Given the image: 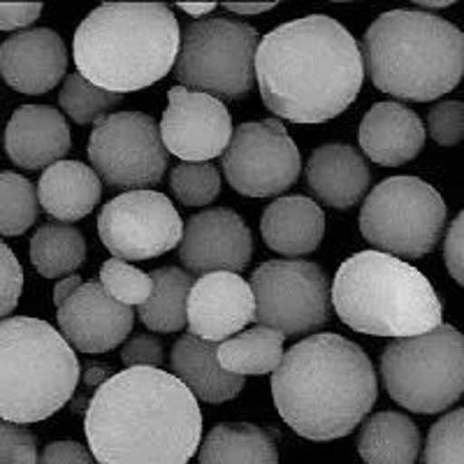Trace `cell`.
<instances>
[{
    "instance_id": "12",
    "label": "cell",
    "mask_w": 464,
    "mask_h": 464,
    "mask_svg": "<svg viewBox=\"0 0 464 464\" xmlns=\"http://www.w3.org/2000/svg\"><path fill=\"white\" fill-rule=\"evenodd\" d=\"M89 159L111 188L144 190L159 184L168 169L160 126L142 111H116L95 123Z\"/></svg>"
},
{
    "instance_id": "17",
    "label": "cell",
    "mask_w": 464,
    "mask_h": 464,
    "mask_svg": "<svg viewBox=\"0 0 464 464\" xmlns=\"http://www.w3.org/2000/svg\"><path fill=\"white\" fill-rule=\"evenodd\" d=\"M186 316L188 334L211 343L227 342L256 321L254 288L235 272H211L190 288Z\"/></svg>"
},
{
    "instance_id": "35",
    "label": "cell",
    "mask_w": 464,
    "mask_h": 464,
    "mask_svg": "<svg viewBox=\"0 0 464 464\" xmlns=\"http://www.w3.org/2000/svg\"><path fill=\"white\" fill-rule=\"evenodd\" d=\"M422 462L464 464V406L439 418L430 428Z\"/></svg>"
},
{
    "instance_id": "13",
    "label": "cell",
    "mask_w": 464,
    "mask_h": 464,
    "mask_svg": "<svg viewBox=\"0 0 464 464\" xmlns=\"http://www.w3.org/2000/svg\"><path fill=\"white\" fill-rule=\"evenodd\" d=\"M221 165L227 184L246 198L279 196L295 184L302 172L295 140L275 119L237 126Z\"/></svg>"
},
{
    "instance_id": "42",
    "label": "cell",
    "mask_w": 464,
    "mask_h": 464,
    "mask_svg": "<svg viewBox=\"0 0 464 464\" xmlns=\"http://www.w3.org/2000/svg\"><path fill=\"white\" fill-rule=\"evenodd\" d=\"M43 14V3H0V31L26 28Z\"/></svg>"
},
{
    "instance_id": "43",
    "label": "cell",
    "mask_w": 464,
    "mask_h": 464,
    "mask_svg": "<svg viewBox=\"0 0 464 464\" xmlns=\"http://www.w3.org/2000/svg\"><path fill=\"white\" fill-rule=\"evenodd\" d=\"M82 284H84V281H82L80 276H77V275H72V276H65V279H61V281H58V284L53 285V304H56V306H61V304H63V302L68 300V297L72 295L74 290L80 288Z\"/></svg>"
},
{
    "instance_id": "29",
    "label": "cell",
    "mask_w": 464,
    "mask_h": 464,
    "mask_svg": "<svg viewBox=\"0 0 464 464\" xmlns=\"http://www.w3.org/2000/svg\"><path fill=\"white\" fill-rule=\"evenodd\" d=\"M153 290L147 304L140 306V321L153 333H179L188 325V295L196 281L177 267L153 269Z\"/></svg>"
},
{
    "instance_id": "45",
    "label": "cell",
    "mask_w": 464,
    "mask_h": 464,
    "mask_svg": "<svg viewBox=\"0 0 464 464\" xmlns=\"http://www.w3.org/2000/svg\"><path fill=\"white\" fill-rule=\"evenodd\" d=\"M177 7L190 16H205L211 10H217V3H177Z\"/></svg>"
},
{
    "instance_id": "28",
    "label": "cell",
    "mask_w": 464,
    "mask_h": 464,
    "mask_svg": "<svg viewBox=\"0 0 464 464\" xmlns=\"http://www.w3.org/2000/svg\"><path fill=\"white\" fill-rule=\"evenodd\" d=\"M284 339V334L272 327H248L227 342L218 343V364L235 376H260L276 372L285 355Z\"/></svg>"
},
{
    "instance_id": "40",
    "label": "cell",
    "mask_w": 464,
    "mask_h": 464,
    "mask_svg": "<svg viewBox=\"0 0 464 464\" xmlns=\"http://www.w3.org/2000/svg\"><path fill=\"white\" fill-rule=\"evenodd\" d=\"M443 260H446V267H449L450 276H453L459 285H464V209L455 217L449 232H446Z\"/></svg>"
},
{
    "instance_id": "36",
    "label": "cell",
    "mask_w": 464,
    "mask_h": 464,
    "mask_svg": "<svg viewBox=\"0 0 464 464\" xmlns=\"http://www.w3.org/2000/svg\"><path fill=\"white\" fill-rule=\"evenodd\" d=\"M430 138L441 147H455L464 140V102L443 101L428 114Z\"/></svg>"
},
{
    "instance_id": "38",
    "label": "cell",
    "mask_w": 464,
    "mask_h": 464,
    "mask_svg": "<svg viewBox=\"0 0 464 464\" xmlns=\"http://www.w3.org/2000/svg\"><path fill=\"white\" fill-rule=\"evenodd\" d=\"M24 290V269L5 242H0V321L14 312Z\"/></svg>"
},
{
    "instance_id": "11",
    "label": "cell",
    "mask_w": 464,
    "mask_h": 464,
    "mask_svg": "<svg viewBox=\"0 0 464 464\" xmlns=\"http://www.w3.org/2000/svg\"><path fill=\"white\" fill-rule=\"evenodd\" d=\"M258 325L279 330L284 337L306 334L330 318L327 276L309 260H267L251 275Z\"/></svg>"
},
{
    "instance_id": "8",
    "label": "cell",
    "mask_w": 464,
    "mask_h": 464,
    "mask_svg": "<svg viewBox=\"0 0 464 464\" xmlns=\"http://www.w3.org/2000/svg\"><path fill=\"white\" fill-rule=\"evenodd\" d=\"M381 381L413 413H441L464 395V334L453 325L392 339L381 355Z\"/></svg>"
},
{
    "instance_id": "15",
    "label": "cell",
    "mask_w": 464,
    "mask_h": 464,
    "mask_svg": "<svg viewBox=\"0 0 464 464\" xmlns=\"http://www.w3.org/2000/svg\"><path fill=\"white\" fill-rule=\"evenodd\" d=\"M232 116L226 102L209 93L172 86L160 119V138L168 153L184 163H211L230 144Z\"/></svg>"
},
{
    "instance_id": "6",
    "label": "cell",
    "mask_w": 464,
    "mask_h": 464,
    "mask_svg": "<svg viewBox=\"0 0 464 464\" xmlns=\"http://www.w3.org/2000/svg\"><path fill=\"white\" fill-rule=\"evenodd\" d=\"M330 295L339 321L372 337H418L437 330L443 318L428 276L383 251H360L343 260Z\"/></svg>"
},
{
    "instance_id": "46",
    "label": "cell",
    "mask_w": 464,
    "mask_h": 464,
    "mask_svg": "<svg viewBox=\"0 0 464 464\" xmlns=\"http://www.w3.org/2000/svg\"><path fill=\"white\" fill-rule=\"evenodd\" d=\"M453 5V3H450V0H441V3H437V0H422V3H418V7H434V10H437V7H450Z\"/></svg>"
},
{
    "instance_id": "24",
    "label": "cell",
    "mask_w": 464,
    "mask_h": 464,
    "mask_svg": "<svg viewBox=\"0 0 464 464\" xmlns=\"http://www.w3.org/2000/svg\"><path fill=\"white\" fill-rule=\"evenodd\" d=\"M218 346L193 334H184L172 346V374L207 404H223L244 391V376H235L218 364Z\"/></svg>"
},
{
    "instance_id": "41",
    "label": "cell",
    "mask_w": 464,
    "mask_h": 464,
    "mask_svg": "<svg viewBox=\"0 0 464 464\" xmlns=\"http://www.w3.org/2000/svg\"><path fill=\"white\" fill-rule=\"evenodd\" d=\"M37 464H95V458L80 441H53L37 458Z\"/></svg>"
},
{
    "instance_id": "2",
    "label": "cell",
    "mask_w": 464,
    "mask_h": 464,
    "mask_svg": "<svg viewBox=\"0 0 464 464\" xmlns=\"http://www.w3.org/2000/svg\"><path fill=\"white\" fill-rule=\"evenodd\" d=\"M362 82V49L333 16L281 24L258 44L256 84L267 110L284 121H333L353 105Z\"/></svg>"
},
{
    "instance_id": "44",
    "label": "cell",
    "mask_w": 464,
    "mask_h": 464,
    "mask_svg": "<svg viewBox=\"0 0 464 464\" xmlns=\"http://www.w3.org/2000/svg\"><path fill=\"white\" fill-rule=\"evenodd\" d=\"M276 3H226V10L235 14H260V12L275 10Z\"/></svg>"
},
{
    "instance_id": "20",
    "label": "cell",
    "mask_w": 464,
    "mask_h": 464,
    "mask_svg": "<svg viewBox=\"0 0 464 464\" xmlns=\"http://www.w3.org/2000/svg\"><path fill=\"white\" fill-rule=\"evenodd\" d=\"M70 147V126L56 107L24 105L7 121L5 151L19 168H52Z\"/></svg>"
},
{
    "instance_id": "39",
    "label": "cell",
    "mask_w": 464,
    "mask_h": 464,
    "mask_svg": "<svg viewBox=\"0 0 464 464\" xmlns=\"http://www.w3.org/2000/svg\"><path fill=\"white\" fill-rule=\"evenodd\" d=\"M121 362L126 364V370H135V367L160 370L163 367V343L151 334H135L123 343Z\"/></svg>"
},
{
    "instance_id": "33",
    "label": "cell",
    "mask_w": 464,
    "mask_h": 464,
    "mask_svg": "<svg viewBox=\"0 0 464 464\" xmlns=\"http://www.w3.org/2000/svg\"><path fill=\"white\" fill-rule=\"evenodd\" d=\"M101 285L107 295L126 306H142L151 297L153 279L151 275L138 269L126 260L110 258L101 267Z\"/></svg>"
},
{
    "instance_id": "1",
    "label": "cell",
    "mask_w": 464,
    "mask_h": 464,
    "mask_svg": "<svg viewBox=\"0 0 464 464\" xmlns=\"http://www.w3.org/2000/svg\"><path fill=\"white\" fill-rule=\"evenodd\" d=\"M84 434L98 464H188L200 449L202 411L174 374L135 367L91 395Z\"/></svg>"
},
{
    "instance_id": "31",
    "label": "cell",
    "mask_w": 464,
    "mask_h": 464,
    "mask_svg": "<svg viewBox=\"0 0 464 464\" xmlns=\"http://www.w3.org/2000/svg\"><path fill=\"white\" fill-rule=\"evenodd\" d=\"M37 205V190L26 177L0 169V235H24L35 223Z\"/></svg>"
},
{
    "instance_id": "30",
    "label": "cell",
    "mask_w": 464,
    "mask_h": 464,
    "mask_svg": "<svg viewBox=\"0 0 464 464\" xmlns=\"http://www.w3.org/2000/svg\"><path fill=\"white\" fill-rule=\"evenodd\" d=\"M86 260V239L65 223L37 227L31 239V263L44 279H65Z\"/></svg>"
},
{
    "instance_id": "10",
    "label": "cell",
    "mask_w": 464,
    "mask_h": 464,
    "mask_svg": "<svg viewBox=\"0 0 464 464\" xmlns=\"http://www.w3.org/2000/svg\"><path fill=\"white\" fill-rule=\"evenodd\" d=\"M260 35L235 19H202L181 33L174 74L179 86L237 101L256 86V53Z\"/></svg>"
},
{
    "instance_id": "37",
    "label": "cell",
    "mask_w": 464,
    "mask_h": 464,
    "mask_svg": "<svg viewBox=\"0 0 464 464\" xmlns=\"http://www.w3.org/2000/svg\"><path fill=\"white\" fill-rule=\"evenodd\" d=\"M35 434L19 422L0 420V464H37Z\"/></svg>"
},
{
    "instance_id": "25",
    "label": "cell",
    "mask_w": 464,
    "mask_h": 464,
    "mask_svg": "<svg viewBox=\"0 0 464 464\" xmlns=\"http://www.w3.org/2000/svg\"><path fill=\"white\" fill-rule=\"evenodd\" d=\"M102 196V179L80 160H58L44 169L37 184V200L49 217L61 223L82 221Z\"/></svg>"
},
{
    "instance_id": "27",
    "label": "cell",
    "mask_w": 464,
    "mask_h": 464,
    "mask_svg": "<svg viewBox=\"0 0 464 464\" xmlns=\"http://www.w3.org/2000/svg\"><path fill=\"white\" fill-rule=\"evenodd\" d=\"M358 453L364 464H416L420 430L404 413H374L360 430Z\"/></svg>"
},
{
    "instance_id": "18",
    "label": "cell",
    "mask_w": 464,
    "mask_h": 464,
    "mask_svg": "<svg viewBox=\"0 0 464 464\" xmlns=\"http://www.w3.org/2000/svg\"><path fill=\"white\" fill-rule=\"evenodd\" d=\"M58 327L80 353H107L126 342L132 330V309L111 300L101 281H84L58 306Z\"/></svg>"
},
{
    "instance_id": "23",
    "label": "cell",
    "mask_w": 464,
    "mask_h": 464,
    "mask_svg": "<svg viewBox=\"0 0 464 464\" xmlns=\"http://www.w3.org/2000/svg\"><path fill=\"white\" fill-rule=\"evenodd\" d=\"M260 235L272 251L288 258L314 254L325 237V214L306 196L276 198L260 218Z\"/></svg>"
},
{
    "instance_id": "16",
    "label": "cell",
    "mask_w": 464,
    "mask_h": 464,
    "mask_svg": "<svg viewBox=\"0 0 464 464\" xmlns=\"http://www.w3.org/2000/svg\"><path fill=\"white\" fill-rule=\"evenodd\" d=\"M254 256V237L235 209L217 207L193 214L184 226L179 258L193 275L244 269Z\"/></svg>"
},
{
    "instance_id": "22",
    "label": "cell",
    "mask_w": 464,
    "mask_h": 464,
    "mask_svg": "<svg viewBox=\"0 0 464 464\" xmlns=\"http://www.w3.org/2000/svg\"><path fill=\"white\" fill-rule=\"evenodd\" d=\"M306 184L323 205L351 209L370 188V168L351 144H323L314 149L304 169Z\"/></svg>"
},
{
    "instance_id": "5",
    "label": "cell",
    "mask_w": 464,
    "mask_h": 464,
    "mask_svg": "<svg viewBox=\"0 0 464 464\" xmlns=\"http://www.w3.org/2000/svg\"><path fill=\"white\" fill-rule=\"evenodd\" d=\"M364 70L374 86L400 101L430 102L464 77V33L420 10L385 12L362 40Z\"/></svg>"
},
{
    "instance_id": "7",
    "label": "cell",
    "mask_w": 464,
    "mask_h": 464,
    "mask_svg": "<svg viewBox=\"0 0 464 464\" xmlns=\"http://www.w3.org/2000/svg\"><path fill=\"white\" fill-rule=\"evenodd\" d=\"M82 381V364L61 330L31 316L0 321V418L43 422L61 411Z\"/></svg>"
},
{
    "instance_id": "19",
    "label": "cell",
    "mask_w": 464,
    "mask_h": 464,
    "mask_svg": "<svg viewBox=\"0 0 464 464\" xmlns=\"http://www.w3.org/2000/svg\"><path fill=\"white\" fill-rule=\"evenodd\" d=\"M68 70V49L49 28L19 31L0 44V74L19 93L52 91Z\"/></svg>"
},
{
    "instance_id": "21",
    "label": "cell",
    "mask_w": 464,
    "mask_h": 464,
    "mask_svg": "<svg viewBox=\"0 0 464 464\" xmlns=\"http://www.w3.org/2000/svg\"><path fill=\"white\" fill-rule=\"evenodd\" d=\"M360 149L383 168H397L413 160L425 147V126L420 116L401 102H376L362 116L358 130Z\"/></svg>"
},
{
    "instance_id": "9",
    "label": "cell",
    "mask_w": 464,
    "mask_h": 464,
    "mask_svg": "<svg viewBox=\"0 0 464 464\" xmlns=\"http://www.w3.org/2000/svg\"><path fill=\"white\" fill-rule=\"evenodd\" d=\"M446 226V202L428 181L401 174L381 181L360 209L364 242L397 256L422 258L439 244Z\"/></svg>"
},
{
    "instance_id": "3",
    "label": "cell",
    "mask_w": 464,
    "mask_h": 464,
    "mask_svg": "<svg viewBox=\"0 0 464 464\" xmlns=\"http://www.w3.org/2000/svg\"><path fill=\"white\" fill-rule=\"evenodd\" d=\"M272 397L293 432L309 441H334L370 416L379 400V381L358 343L321 333L285 351L272 374Z\"/></svg>"
},
{
    "instance_id": "32",
    "label": "cell",
    "mask_w": 464,
    "mask_h": 464,
    "mask_svg": "<svg viewBox=\"0 0 464 464\" xmlns=\"http://www.w3.org/2000/svg\"><path fill=\"white\" fill-rule=\"evenodd\" d=\"M121 98L123 95L93 86L80 72L68 74L61 86V93H58V102L77 126L98 123L101 119H105V111L111 110L116 102H121Z\"/></svg>"
},
{
    "instance_id": "14",
    "label": "cell",
    "mask_w": 464,
    "mask_h": 464,
    "mask_svg": "<svg viewBox=\"0 0 464 464\" xmlns=\"http://www.w3.org/2000/svg\"><path fill=\"white\" fill-rule=\"evenodd\" d=\"M98 235L119 260H151L179 246L184 221L159 190H126L102 207Z\"/></svg>"
},
{
    "instance_id": "4",
    "label": "cell",
    "mask_w": 464,
    "mask_h": 464,
    "mask_svg": "<svg viewBox=\"0 0 464 464\" xmlns=\"http://www.w3.org/2000/svg\"><path fill=\"white\" fill-rule=\"evenodd\" d=\"M179 47V22L163 3H102L72 37L77 72L119 95L163 80L177 63Z\"/></svg>"
},
{
    "instance_id": "26",
    "label": "cell",
    "mask_w": 464,
    "mask_h": 464,
    "mask_svg": "<svg viewBox=\"0 0 464 464\" xmlns=\"http://www.w3.org/2000/svg\"><path fill=\"white\" fill-rule=\"evenodd\" d=\"M198 464H279L275 432L254 422H221L200 443Z\"/></svg>"
},
{
    "instance_id": "34",
    "label": "cell",
    "mask_w": 464,
    "mask_h": 464,
    "mask_svg": "<svg viewBox=\"0 0 464 464\" xmlns=\"http://www.w3.org/2000/svg\"><path fill=\"white\" fill-rule=\"evenodd\" d=\"M169 188L186 207H205L221 193V174L211 163H179L172 169Z\"/></svg>"
}]
</instances>
